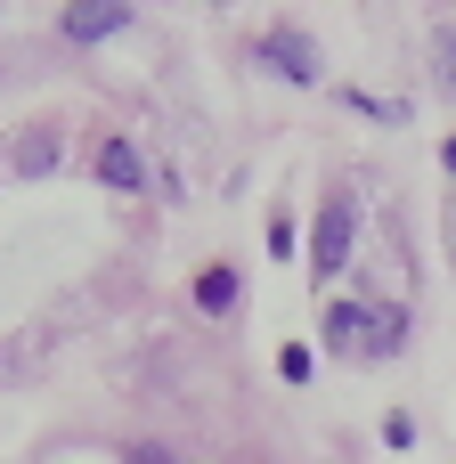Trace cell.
Segmentation results:
<instances>
[{"instance_id": "3957f363", "label": "cell", "mask_w": 456, "mask_h": 464, "mask_svg": "<svg viewBox=\"0 0 456 464\" xmlns=\"http://www.w3.org/2000/svg\"><path fill=\"white\" fill-rule=\"evenodd\" d=\"M131 24V8H114V0H82V8H65V41H106V33H122Z\"/></svg>"}, {"instance_id": "6da1fadb", "label": "cell", "mask_w": 456, "mask_h": 464, "mask_svg": "<svg viewBox=\"0 0 456 464\" xmlns=\"http://www.w3.org/2000/svg\"><path fill=\"white\" fill-rule=\"evenodd\" d=\"M326 351H400V318L343 302V310H326Z\"/></svg>"}, {"instance_id": "52a82bcc", "label": "cell", "mask_w": 456, "mask_h": 464, "mask_svg": "<svg viewBox=\"0 0 456 464\" xmlns=\"http://www.w3.org/2000/svg\"><path fill=\"white\" fill-rule=\"evenodd\" d=\"M49 163H57V139H24L16 147V171H49Z\"/></svg>"}, {"instance_id": "ba28073f", "label": "cell", "mask_w": 456, "mask_h": 464, "mask_svg": "<svg viewBox=\"0 0 456 464\" xmlns=\"http://www.w3.org/2000/svg\"><path fill=\"white\" fill-rule=\"evenodd\" d=\"M441 90L456 98V33H441Z\"/></svg>"}, {"instance_id": "277c9868", "label": "cell", "mask_w": 456, "mask_h": 464, "mask_svg": "<svg viewBox=\"0 0 456 464\" xmlns=\"http://www.w3.org/2000/svg\"><path fill=\"white\" fill-rule=\"evenodd\" d=\"M98 179H106V188H139V147H131V139H106V147H98Z\"/></svg>"}, {"instance_id": "5b68a950", "label": "cell", "mask_w": 456, "mask_h": 464, "mask_svg": "<svg viewBox=\"0 0 456 464\" xmlns=\"http://www.w3.org/2000/svg\"><path fill=\"white\" fill-rule=\"evenodd\" d=\"M269 65H277V73H294V82H310V73H318L302 33H269Z\"/></svg>"}, {"instance_id": "8992f818", "label": "cell", "mask_w": 456, "mask_h": 464, "mask_svg": "<svg viewBox=\"0 0 456 464\" xmlns=\"http://www.w3.org/2000/svg\"><path fill=\"white\" fill-rule=\"evenodd\" d=\"M196 302H204V310H237V277H228V269H204V277H196Z\"/></svg>"}, {"instance_id": "9c48e42d", "label": "cell", "mask_w": 456, "mask_h": 464, "mask_svg": "<svg viewBox=\"0 0 456 464\" xmlns=\"http://www.w3.org/2000/svg\"><path fill=\"white\" fill-rule=\"evenodd\" d=\"M131 464H171V457L163 449H131Z\"/></svg>"}, {"instance_id": "7a4b0ae2", "label": "cell", "mask_w": 456, "mask_h": 464, "mask_svg": "<svg viewBox=\"0 0 456 464\" xmlns=\"http://www.w3.org/2000/svg\"><path fill=\"white\" fill-rule=\"evenodd\" d=\"M351 245H359V204H343V196H335V204L318 212V245H310V269H318V277H335V269L351 261Z\"/></svg>"}, {"instance_id": "30bf717a", "label": "cell", "mask_w": 456, "mask_h": 464, "mask_svg": "<svg viewBox=\"0 0 456 464\" xmlns=\"http://www.w3.org/2000/svg\"><path fill=\"white\" fill-rule=\"evenodd\" d=\"M449 163H456V139H449Z\"/></svg>"}]
</instances>
